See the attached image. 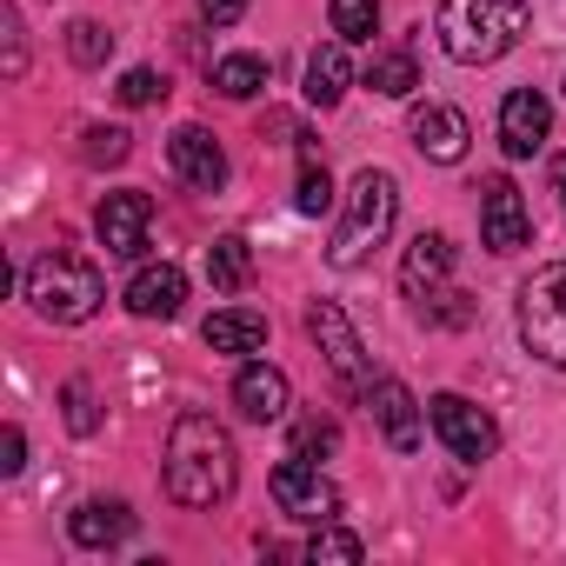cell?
Instances as JSON below:
<instances>
[{
    "label": "cell",
    "instance_id": "1",
    "mask_svg": "<svg viewBox=\"0 0 566 566\" xmlns=\"http://www.w3.org/2000/svg\"><path fill=\"white\" fill-rule=\"evenodd\" d=\"M233 486H240L233 433L213 413H180L174 433H167V493L187 513H213V506L233 500Z\"/></svg>",
    "mask_w": 566,
    "mask_h": 566
},
{
    "label": "cell",
    "instance_id": "2",
    "mask_svg": "<svg viewBox=\"0 0 566 566\" xmlns=\"http://www.w3.org/2000/svg\"><path fill=\"white\" fill-rule=\"evenodd\" d=\"M526 21H533L526 0H440L433 34H440L447 61H460V67H486V61H500V54L520 48Z\"/></svg>",
    "mask_w": 566,
    "mask_h": 566
},
{
    "label": "cell",
    "instance_id": "3",
    "mask_svg": "<svg viewBox=\"0 0 566 566\" xmlns=\"http://www.w3.org/2000/svg\"><path fill=\"white\" fill-rule=\"evenodd\" d=\"M101 301H107V280H101V266H94L87 253H74V247H54V253H41V260L28 266V307H34L41 321H54V327L94 321Z\"/></svg>",
    "mask_w": 566,
    "mask_h": 566
},
{
    "label": "cell",
    "instance_id": "4",
    "mask_svg": "<svg viewBox=\"0 0 566 566\" xmlns=\"http://www.w3.org/2000/svg\"><path fill=\"white\" fill-rule=\"evenodd\" d=\"M394 213H400V187H394V174H387V167H360L354 187H347V213H340V227H334L327 260H334V266H360V260L387 240Z\"/></svg>",
    "mask_w": 566,
    "mask_h": 566
},
{
    "label": "cell",
    "instance_id": "5",
    "mask_svg": "<svg viewBox=\"0 0 566 566\" xmlns=\"http://www.w3.org/2000/svg\"><path fill=\"white\" fill-rule=\"evenodd\" d=\"M520 340L533 360L566 367V260L539 266L520 287Z\"/></svg>",
    "mask_w": 566,
    "mask_h": 566
},
{
    "label": "cell",
    "instance_id": "6",
    "mask_svg": "<svg viewBox=\"0 0 566 566\" xmlns=\"http://www.w3.org/2000/svg\"><path fill=\"white\" fill-rule=\"evenodd\" d=\"M266 486H273V506L287 513V520H301V526L340 520V493H334V480H327L307 453H287V460L266 473Z\"/></svg>",
    "mask_w": 566,
    "mask_h": 566
},
{
    "label": "cell",
    "instance_id": "7",
    "mask_svg": "<svg viewBox=\"0 0 566 566\" xmlns=\"http://www.w3.org/2000/svg\"><path fill=\"white\" fill-rule=\"evenodd\" d=\"M427 420H433V433L447 440V453H453V460H467V467L493 460V447H500L493 413H480L467 394H433V400H427Z\"/></svg>",
    "mask_w": 566,
    "mask_h": 566
},
{
    "label": "cell",
    "instance_id": "8",
    "mask_svg": "<svg viewBox=\"0 0 566 566\" xmlns=\"http://www.w3.org/2000/svg\"><path fill=\"white\" fill-rule=\"evenodd\" d=\"M307 334L321 340V354H327V367H334V380H340L347 394H367V387H374L367 347H360L354 321H347V314H340L334 301H314V307H307Z\"/></svg>",
    "mask_w": 566,
    "mask_h": 566
},
{
    "label": "cell",
    "instance_id": "9",
    "mask_svg": "<svg viewBox=\"0 0 566 566\" xmlns=\"http://www.w3.org/2000/svg\"><path fill=\"white\" fill-rule=\"evenodd\" d=\"M480 240H486L493 253H520V247L533 240L526 200H520V187H513L506 174H486V180H480Z\"/></svg>",
    "mask_w": 566,
    "mask_h": 566
},
{
    "label": "cell",
    "instance_id": "10",
    "mask_svg": "<svg viewBox=\"0 0 566 566\" xmlns=\"http://www.w3.org/2000/svg\"><path fill=\"white\" fill-rule=\"evenodd\" d=\"M94 227H101V247H107L114 260H134V253L147 247V227H154V200H147L140 187H120V193H107V200H101Z\"/></svg>",
    "mask_w": 566,
    "mask_h": 566
},
{
    "label": "cell",
    "instance_id": "11",
    "mask_svg": "<svg viewBox=\"0 0 566 566\" xmlns=\"http://www.w3.org/2000/svg\"><path fill=\"white\" fill-rule=\"evenodd\" d=\"M546 140H553V107H546V94L513 87V94L500 101V147H506L513 160H526V154H539Z\"/></svg>",
    "mask_w": 566,
    "mask_h": 566
},
{
    "label": "cell",
    "instance_id": "12",
    "mask_svg": "<svg viewBox=\"0 0 566 566\" xmlns=\"http://www.w3.org/2000/svg\"><path fill=\"white\" fill-rule=\"evenodd\" d=\"M167 160H174V174H180L193 193H220V187H227V154H220V140H213L207 127H180V134L167 140Z\"/></svg>",
    "mask_w": 566,
    "mask_h": 566
},
{
    "label": "cell",
    "instance_id": "13",
    "mask_svg": "<svg viewBox=\"0 0 566 566\" xmlns=\"http://www.w3.org/2000/svg\"><path fill=\"white\" fill-rule=\"evenodd\" d=\"M180 307H187V273H180L174 260L140 266V273L127 280V314H140V321H174Z\"/></svg>",
    "mask_w": 566,
    "mask_h": 566
},
{
    "label": "cell",
    "instance_id": "14",
    "mask_svg": "<svg viewBox=\"0 0 566 566\" xmlns=\"http://www.w3.org/2000/svg\"><path fill=\"white\" fill-rule=\"evenodd\" d=\"M447 273H453V240L447 233H413V247H407V260H400V287H407V301H433L440 287H447Z\"/></svg>",
    "mask_w": 566,
    "mask_h": 566
},
{
    "label": "cell",
    "instance_id": "15",
    "mask_svg": "<svg viewBox=\"0 0 566 566\" xmlns=\"http://www.w3.org/2000/svg\"><path fill=\"white\" fill-rule=\"evenodd\" d=\"M367 407H374V420H380V433H387V447L394 453H420V400L400 387V380H374L367 387Z\"/></svg>",
    "mask_w": 566,
    "mask_h": 566
},
{
    "label": "cell",
    "instance_id": "16",
    "mask_svg": "<svg viewBox=\"0 0 566 566\" xmlns=\"http://www.w3.org/2000/svg\"><path fill=\"white\" fill-rule=\"evenodd\" d=\"M287 374H280V367H266V360H253V367H240L233 374V407L247 413V420H287Z\"/></svg>",
    "mask_w": 566,
    "mask_h": 566
},
{
    "label": "cell",
    "instance_id": "17",
    "mask_svg": "<svg viewBox=\"0 0 566 566\" xmlns=\"http://www.w3.org/2000/svg\"><path fill=\"white\" fill-rule=\"evenodd\" d=\"M407 134H413V147H420L427 160H440V167H453V160H467V120H460L453 107H440V101H427V107H413V120H407Z\"/></svg>",
    "mask_w": 566,
    "mask_h": 566
},
{
    "label": "cell",
    "instance_id": "18",
    "mask_svg": "<svg viewBox=\"0 0 566 566\" xmlns=\"http://www.w3.org/2000/svg\"><path fill=\"white\" fill-rule=\"evenodd\" d=\"M67 533H74V546L107 553V546H120L134 533V513H127V500H81L67 513Z\"/></svg>",
    "mask_w": 566,
    "mask_h": 566
},
{
    "label": "cell",
    "instance_id": "19",
    "mask_svg": "<svg viewBox=\"0 0 566 566\" xmlns=\"http://www.w3.org/2000/svg\"><path fill=\"white\" fill-rule=\"evenodd\" d=\"M347 81H354V67H347V41L334 34L327 48L307 54V101H314V107H340Z\"/></svg>",
    "mask_w": 566,
    "mask_h": 566
},
{
    "label": "cell",
    "instance_id": "20",
    "mask_svg": "<svg viewBox=\"0 0 566 566\" xmlns=\"http://www.w3.org/2000/svg\"><path fill=\"white\" fill-rule=\"evenodd\" d=\"M207 347H213V354H260V347H266V314H253V307L213 314V321H207Z\"/></svg>",
    "mask_w": 566,
    "mask_h": 566
},
{
    "label": "cell",
    "instance_id": "21",
    "mask_svg": "<svg viewBox=\"0 0 566 566\" xmlns=\"http://www.w3.org/2000/svg\"><path fill=\"white\" fill-rule=\"evenodd\" d=\"M367 87L387 94V101H407V94L420 87V61H413L407 48H380V54L367 61Z\"/></svg>",
    "mask_w": 566,
    "mask_h": 566
},
{
    "label": "cell",
    "instance_id": "22",
    "mask_svg": "<svg viewBox=\"0 0 566 566\" xmlns=\"http://www.w3.org/2000/svg\"><path fill=\"white\" fill-rule=\"evenodd\" d=\"M207 280H213V287H220V294H240V287H247V280H253V247H247L240 233H227V240H213V247H207Z\"/></svg>",
    "mask_w": 566,
    "mask_h": 566
},
{
    "label": "cell",
    "instance_id": "23",
    "mask_svg": "<svg viewBox=\"0 0 566 566\" xmlns=\"http://www.w3.org/2000/svg\"><path fill=\"white\" fill-rule=\"evenodd\" d=\"M294 207H301L307 220H321V213L334 207V180H327V160H321L314 140H301V193H294Z\"/></svg>",
    "mask_w": 566,
    "mask_h": 566
},
{
    "label": "cell",
    "instance_id": "24",
    "mask_svg": "<svg viewBox=\"0 0 566 566\" xmlns=\"http://www.w3.org/2000/svg\"><path fill=\"white\" fill-rule=\"evenodd\" d=\"M213 87L227 101H253L266 87V61L260 54H227V61H213Z\"/></svg>",
    "mask_w": 566,
    "mask_h": 566
},
{
    "label": "cell",
    "instance_id": "25",
    "mask_svg": "<svg viewBox=\"0 0 566 566\" xmlns=\"http://www.w3.org/2000/svg\"><path fill=\"white\" fill-rule=\"evenodd\" d=\"M360 553H367L360 533H347V526H334V520L314 526V539H307V559H314V566H354Z\"/></svg>",
    "mask_w": 566,
    "mask_h": 566
},
{
    "label": "cell",
    "instance_id": "26",
    "mask_svg": "<svg viewBox=\"0 0 566 566\" xmlns=\"http://www.w3.org/2000/svg\"><path fill=\"white\" fill-rule=\"evenodd\" d=\"M127 154H134V134L127 127H87L81 134V160L87 167H120Z\"/></svg>",
    "mask_w": 566,
    "mask_h": 566
},
{
    "label": "cell",
    "instance_id": "27",
    "mask_svg": "<svg viewBox=\"0 0 566 566\" xmlns=\"http://www.w3.org/2000/svg\"><path fill=\"white\" fill-rule=\"evenodd\" d=\"M334 34L340 41H374V28H380V0H334Z\"/></svg>",
    "mask_w": 566,
    "mask_h": 566
},
{
    "label": "cell",
    "instance_id": "28",
    "mask_svg": "<svg viewBox=\"0 0 566 566\" xmlns=\"http://www.w3.org/2000/svg\"><path fill=\"white\" fill-rule=\"evenodd\" d=\"M67 54H74V67H101V61L114 54V34H107L101 21H74V28H67Z\"/></svg>",
    "mask_w": 566,
    "mask_h": 566
},
{
    "label": "cell",
    "instance_id": "29",
    "mask_svg": "<svg viewBox=\"0 0 566 566\" xmlns=\"http://www.w3.org/2000/svg\"><path fill=\"white\" fill-rule=\"evenodd\" d=\"M114 94H120V107H160V101H167V81H160L154 67H127Z\"/></svg>",
    "mask_w": 566,
    "mask_h": 566
},
{
    "label": "cell",
    "instance_id": "30",
    "mask_svg": "<svg viewBox=\"0 0 566 566\" xmlns=\"http://www.w3.org/2000/svg\"><path fill=\"white\" fill-rule=\"evenodd\" d=\"M61 400H67V427H74V433H94V427H101V413H94V387H87V380H67Z\"/></svg>",
    "mask_w": 566,
    "mask_h": 566
},
{
    "label": "cell",
    "instance_id": "31",
    "mask_svg": "<svg viewBox=\"0 0 566 566\" xmlns=\"http://www.w3.org/2000/svg\"><path fill=\"white\" fill-rule=\"evenodd\" d=\"M340 447V427L334 420H301L294 427V453H334Z\"/></svg>",
    "mask_w": 566,
    "mask_h": 566
},
{
    "label": "cell",
    "instance_id": "32",
    "mask_svg": "<svg viewBox=\"0 0 566 566\" xmlns=\"http://www.w3.org/2000/svg\"><path fill=\"white\" fill-rule=\"evenodd\" d=\"M240 14H247V0H200V21L207 28H233Z\"/></svg>",
    "mask_w": 566,
    "mask_h": 566
},
{
    "label": "cell",
    "instance_id": "33",
    "mask_svg": "<svg viewBox=\"0 0 566 566\" xmlns=\"http://www.w3.org/2000/svg\"><path fill=\"white\" fill-rule=\"evenodd\" d=\"M21 467H28V433L8 427V440H0V473H21Z\"/></svg>",
    "mask_w": 566,
    "mask_h": 566
},
{
    "label": "cell",
    "instance_id": "34",
    "mask_svg": "<svg viewBox=\"0 0 566 566\" xmlns=\"http://www.w3.org/2000/svg\"><path fill=\"white\" fill-rule=\"evenodd\" d=\"M21 67H28V48H21V14L8 8V74L21 81Z\"/></svg>",
    "mask_w": 566,
    "mask_h": 566
},
{
    "label": "cell",
    "instance_id": "35",
    "mask_svg": "<svg viewBox=\"0 0 566 566\" xmlns=\"http://www.w3.org/2000/svg\"><path fill=\"white\" fill-rule=\"evenodd\" d=\"M553 193H559V213H566V154H553Z\"/></svg>",
    "mask_w": 566,
    "mask_h": 566
}]
</instances>
